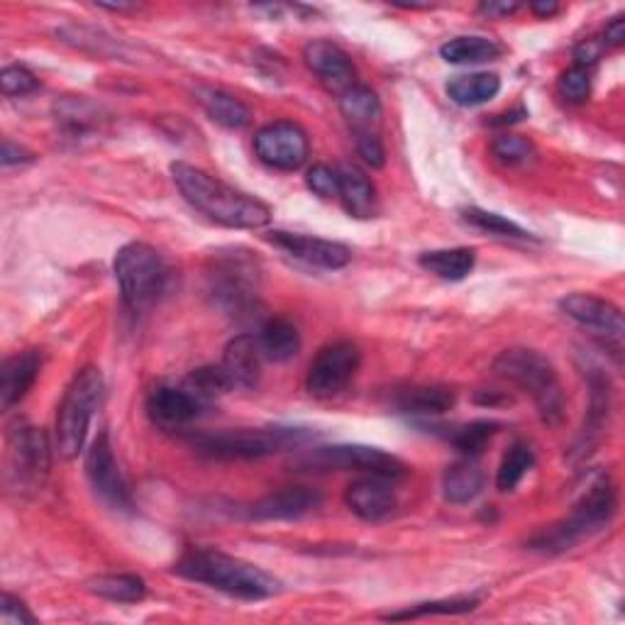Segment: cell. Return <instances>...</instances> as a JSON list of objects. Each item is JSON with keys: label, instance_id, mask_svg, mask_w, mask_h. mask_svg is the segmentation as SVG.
Returning <instances> with one entry per match:
<instances>
[{"label": "cell", "instance_id": "32", "mask_svg": "<svg viewBox=\"0 0 625 625\" xmlns=\"http://www.w3.org/2000/svg\"><path fill=\"white\" fill-rule=\"evenodd\" d=\"M533 464H535V454L531 450V444L513 442L499 464V474H496L499 491H503V494L513 491L523 482L525 474L531 472Z\"/></svg>", "mask_w": 625, "mask_h": 625}, {"label": "cell", "instance_id": "21", "mask_svg": "<svg viewBox=\"0 0 625 625\" xmlns=\"http://www.w3.org/2000/svg\"><path fill=\"white\" fill-rule=\"evenodd\" d=\"M42 357L38 350H25L6 359L3 369H0V406H3L6 411L25 399L32 383L38 381Z\"/></svg>", "mask_w": 625, "mask_h": 625}, {"label": "cell", "instance_id": "33", "mask_svg": "<svg viewBox=\"0 0 625 625\" xmlns=\"http://www.w3.org/2000/svg\"><path fill=\"white\" fill-rule=\"evenodd\" d=\"M477 606H479L477 596L426 601V604H416L413 608L389 613V616H383V621H411V618H426V616H457V613H469V611H474Z\"/></svg>", "mask_w": 625, "mask_h": 625}, {"label": "cell", "instance_id": "46", "mask_svg": "<svg viewBox=\"0 0 625 625\" xmlns=\"http://www.w3.org/2000/svg\"><path fill=\"white\" fill-rule=\"evenodd\" d=\"M623 40H625V18L616 16L606 25L604 40H601V42H604V47H621Z\"/></svg>", "mask_w": 625, "mask_h": 625}, {"label": "cell", "instance_id": "43", "mask_svg": "<svg viewBox=\"0 0 625 625\" xmlns=\"http://www.w3.org/2000/svg\"><path fill=\"white\" fill-rule=\"evenodd\" d=\"M0 623L3 625H32L38 618L32 616L30 608L13 594H3L0 598Z\"/></svg>", "mask_w": 625, "mask_h": 625}, {"label": "cell", "instance_id": "23", "mask_svg": "<svg viewBox=\"0 0 625 625\" xmlns=\"http://www.w3.org/2000/svg\"><path fill=\"white\" fill-rule=\"evenodd\" d=\"M340 113L352 132H377L381 123V101L369 86H355L340 95Z\"/></svg>", "mask_w": 625, "mask_h": 625}, {"label": "cell", "instance_id": "10", "mask_svg": "<svg viewBox=\"0 0 625 625\" xmlns=\"http://www.w3.org/2000/svg\"><path fill=\"white\" fill-rule=\"evenodd\" d=\"M362 365V350L352 340H338L322 347L306 375V391L312 399H332L347 389Z\"/></svg>", "mask_w": 625, "mask_h": 625}, {"label": "cell", "instance_id": "4", "mask_svg": "<svg viewBox=\"0 0 625 625\" xmlns=\"http://www.w3.org/2000/svg\"><path fill=\"white\" fill-rule=\"evenodd\" d=\"M494 371L511 381L513 387L531 393V399L537 408L540 418L547 426H560L564 418V393L557 377V369L552 367L545 355L535 350H525V347H515L496 357Z\"/></svg>", "mask_w": 625, "mask_h": 625}, {"label": "cell", "instance_id": "2", "mask_svg": "<svg viewBox=\"0 0 625 625\" xmlns=\"http://www.w3.org/2000/svg\"><path fill=\"white\" fill-rule=\"evenodd\" d=\"M174 570L188 582L206 584L243 601L271 598L281 592L279 580H274L269 572L218 550H191L176 562Z\"/></svg>", "mask_w": 625, "mask_h": 625}, {"label": "cell", "instance_id": "24", "mask_svg": "<svg viewBox=\"0 0 625 625\" xmlns=\"http://www.w3.org/2000/svg\"><path fill=\"white\" fill-rule=\"evenodd\" d=\"M393 406L406 416H442L454 406L448 387H406L393 393Z\"/></svg>", "mask_w": 625, "mask_h": 625}, {"label": "cell", "instance_id": "30", "mask_svg": "<svg viewBox=\"0 0 625 625\" xmlns=\"http://www.w3.org/2000/svg\"><path fill=\"white\" fill-rule=\"evenodd\" d=\"M89 592L113 604H137L147 596V584L137 574H99L86 582Z\"/></svg>", "mask_w": 625, "mask_h": 625}, {"label": "cell", "instance_id": "17", "mask_svg": "<svg viewBox=\"0 0 625 625\" xmlns=\"http://www.w3.org/2000/svg\"><path fill=\"white\" fill-rule=\"evenodd\" d=\"M203 403L196 393L186 387H156L147 399V416L154 426L164 430H178L194 423L201 416Z\"/></svg>", "mask_w": 625, "mask_h": 625}, {"label": "cell", "instance_id": "29", "mask_svg": "<svg viewBox=\"0 0 625 625\" xmlns=\"http://www.w3.org/2000/svg\"><path fill=\"white\" fill-rule=\"evenodd\" d=\"M501 91V79L496 74H489V71H477V74H462L454 76L448 83V95L464 107L482 105L489 103L491 99H496Z\"/></svg>", "mask_w": 625, "mask_h": 625}, {"label": "cell", "instance_id": "16", "mask_svg": "<svg viewBox=\"0 0 625 625\" xmlns=\"http://www.w3.org/2000/svg\"><path fill=\"white\" fill-rule=\"evenodd\" d=\"M345 503L357 519H362L367 523H379L387 521L389 515L399 506V499H396V489L391 484L389 477H377L369 474L359 482L350 484L345 491Z\"/></svg>", "mask_w": 625, "mask_h": 625}, {"label": "cell", "instance_id": "7", "mask_svg": "<svg viewBox=\"0 0 625 625\" xmlns=\"http://www.w3.org/2000/svg\"><path fill=\"white\" fill-rule=\"evenodd\" d=\"M103 375L101 369L95 367L81 369L74 381L69 383L64 401L59 406L57 413V442L59 452H62L66 460H74L83 450L91 420L103 401Z\"/></svg>", "mask_w": 625, "mask_h": 625}, {"label": "cell", "instance_id": "48", "mask_svg": "<svg viewBox=\"0 0 625 625\" xmlns=\"http://www.w3.org/2000/svg\"><path fill=\"white\" fill-rule=\"evenodd\" d=\"M531 10L537 18H552V16L560 13V6L557 3H545V0H543V3H533Z\"/></svg>", "mask_w": 625, "mask_h": 625}, {"label": "cell", "instance_id": "13", "mask_svg": "<svg viewBox=\"0 0 625 625\" xmlns=\"http://www.w3.org/2000/svg\"><path fill=\"white\" fill-rule=\"evenodd\" d=\"M86 474L95 494L115 511H130L132 499L123 474H120L117 460L113 454V444L107 440V432H101L99 440L91 444L86 457Z\"/></svg>", "mask_w": 625, "mask_h": 625}, {"label": "cell", "instance_id": "36", "mask_svg": "<svg viewBox=\"0 0 625 625\" xmlns=\"http://www.w3.org/2000/svg\"><path fill=\"white\" fill-rule=\"evenodd\" d=\"M496 428L499 423H494V420H474V423L462 426L460 430L452 432L454 450L462 457H479L486 450L491 438L496 436Z\"/></svg>", "mask_w": 625, "mask_h": 625}, {"label": "cell", "instance_id": "41", "mask_svg": "<svg viewBox=\"0 0 625 625\" xmlns=\"http://www.w3.org/2000/svg\"><path fill=\"white\" fill-rule=\"evenodd\" d=\"M40 81L34 79V74L25 66H6L3 74H0V91L6 95H28L32 91H38Z\"/></svg>", "mask_w": 625, "mask_h": 625}, {"label": "cell", "instance_id": "28", "mask_svg": "<svg viewBox=\"0 0 625 625\" xmlns=\"http://www.w3.org/2000/svg\"><path fill=\"white\" fill-rule=\"evenodd\" d=\"M340 201L345 211L355 215V218H371L375 213V203H377V194L375 186H371L369 178L355 170V166H340Z\"/></svg>", "mask_w": 625, "mask_h": 625}, {"label": "cell", "instance_id": "1", "mask_svg": "<svg viewBox=\"0 0 625 625\" xmlns=\"http://www.w3.org/2000/svg\"><path fill=\"white\" fill-rule=\"evenodd\" d=\"M172 176L176 188L182 191V196L198 213L208 215L213 223L233 227V230H259V227L269 225L271 221L267 203L223 184L221 178L211 176L194 164L174 162Z\"/></svg>", "mask_w": 625, "mask_h": 625}, {"label": "cell", "instance_id": "5", "mask_svg": "<svg viewBox=\"0 0 625 625\" xmlns=\"http://www.w3.org/2000/svg\"><path fill=\"white\" fill-rule=\"evenodd\" d=\"M115 279L125 306L132 312H144L156 306L170 286L172 269L162 252L144 243H127L115 255Z\"/></svg>", "mask_w": 625, "mask_h": 625}, {"label": "cell", "instance_id": "34", "mask_svg": "<svg viewBox=\"0 0 625 625\" xmlns=\"http://www.w3.org/2000/svg\"><path fill=\"white\" fill-rule=\"evenodd\" d=\"M57 117L71 135H86V132L99 127V107L91 105L83 99H64L62 103H57Z\"/></svg>", "mask_w": 625, "mask_h": 625}, {"label": "cell", "instance_id": "14", "mask_svg": "<svg viewBox=\"0 0 625 625\" xmlns=\"http://www.w3.org/2000/svg\"><path fill=\"white\" fill-rule=\"evenodd\" d=\"M274 247L284 249L286 255L294 259H300L308 267L335 271L342 269L352 262V249L342 243H332V239H320L310 235H298V233H286V230H274L267 235Z\"/></svg>", "mask_w": 625, "mask_h": 625}, {"label": "cell", "instance_id": "44", "mask_svg": "<svg viewBox=\"0 0 625 625\" xmlns=\"http://www.w3.org/2000/svg\"><path fill=\"white\" fill-rule=\"evenodd\" d=\"M601 52H604V42L586 40V42H582V44L574 50V64L588 69V66L598 62Z\"/></svg>", "mask_w": 625, "mask_h": 625}, {"label": "cell", "instance_id": "19", "mask_svg": "<svg viewBox=\"0 0 625 625\" xmlns=\"http://www.w3.org/2000/svg\"><path fill=\"white\" fill-rule=\"evenodd\" d=\"M322 496L308 486H286L252 503L249 515L257 521H296L318 511Z\"/></svg>", "mask_w": 625, "mask_h": 625}, {"label": "cell", "instance_id": "40", "mask_svg": "<svg viewBox=\"0 0 625 625\" xmlns=\"http://www.w3.org/2000/svg\"><path fill=\"white\" fill-rule=\"evenodd\" d=\"M306 186L318 198H338L340 196V174L338 170H330L326 164L310 166L306 174Z\"/></svg>", "mask_w": 625, "mask_h": 625}, {"label": "cell", "instance_id": "37", "mask_svg": "<svg viewBox=\"0 0 625 625\" xmlns=\"http://www.w3.org/2000/svg\"><path fill=\"white\" fill-rule=\"evenodd\" d=\"M186 389L191 393H196L198 399L208 406L215 399V396H221V393H225L227 389H233V387H230V381H227L223 367L218 365V367L196 369L194 375L186 379Z\"/></svg>", "mask_w": 625, "mask_h": 625}, {"label": "cell", "instance_id": "3", "mask_svg": "<svg viewBox=\"0 0 625 625\" xmlns=\"http://www.w3.org/2000/svg\"><path fill=\"white\" fill-rule=\"evenodd\" d=\"M616 513V489H613L608 474H596L594 482L574 503L567 519L550 525L547 531L537 533L531 540V547L540 552H564L572 550L584 537L606 527Z\"/></svg>", "mask_w": 625, "mask_h": 625}, {"label": "cell", "instance_id": "42", "mask_svg": "<svg viewBox=\"0 0 625 625\" xmlns=\"http://www.w3.org/2000/svg\"><path fill=\"white\" fill-rule=\"evenodd\" d=\"M355 144L359 156H362L371 170H381V166L387 164V152H383L379 132H357Z\"/></svg>", "mask_w": 625, "mask_h": 625}, {"label": "cell", "instance_id": "12", "mask_svg": "<svg viewBox=\"0 0 625 625\" xmlns=\"http://www.w3.org/2000/svg\"><path fill=\"white\" fill-rule=\"evenodd\" d=\"M255 152L259 162L279 172H296L306 164L310 144L306 130L291 120H279L262 127L255 137Z\"/></svg>", "mask_w": 625, "mask_h": 625}, {"label": "cell", "instance_id": "9", "mask_svg": "<svg viewBox=\"0 0 625 625\" xmlns=\"http://www.w3.org/2000/svg\"><path fill=\"white\" fill-rule=\"evenodd\" d=\"M296 464L308 472H365L389 479L406 472V464L399 457L369 448V444H328L300 457Z\"/></svg>", "mask_w": 625, "mask_h": 625}, {"label": "cell", "instance_id": "50", "mask_svg": "<svg viewBox=\"0 0 625 625\" xmlns=\"http://www.w3.org/2000/svg\"><path fill=\"white\" fill-rule=\"evenodd\" d=\"M99 8L103 10H111V13H132V10H137V3H99Z\"/></svg>", "mask_w": 625, "mask_h": 625}, {"label": "cell", "instance_id": "8", "mask_svg": "<svg viewBox=\"0 0 625 625\" xmlns=\"http://www.w3.org/2000/svg\"><path fill=\"white\" fill-rule=\"evenodd\" d=\"M211 294L218 300V306L237 318H252L259 300V269L252 257L243 252H230V255H215L213 267L208 271Z\"/></svg>", "mask_w": 625, "mask_h": 625}, {"label": "cell", "instance_id": "22", "mask_svg": "<svg viewBox=\"0 0 625 625\" xmlns=\"http://www.w3.org/2000/svg\"><path fill=\"white\" fill-rule=\"evenodd\" d=\"M484 489V469L479 467L477 457H462L460 462L450 464L442 474V494L450 503L464 506L474 501Z\"/></svg>", "mask_w": 625, "mask_h": 625}, {"label": "cell", "instance_id": "18", "mask_svg": "<svg viewBox=\"0 0 625 625\" xmlns=\"http://www.w3.org/2000/svg\"><path fill=\"white\" fill-rule=\"evenodd\" d=\"M560 308L564 316L580 322L584 328L604 332L613 340L623 338V312L606 298L592 294H570L560 300Z\"/></svg>", "mask_w": 625, "mask_h": 625}, {"label": "cell", "instance_id": "26", "mask_svg": "<svg viewBox=\"0 0 625 625\" xmlns=\"http://www.w3.org/2000/svg\"><path fill=\"white\" fill-rule=\"evenodd\" d=\"M259 350L269 362H288L300 352V332L288 318H271L257 335Z\"/></svg>", "mask_w": 625, "mask_h": 625}, {"label": "cell", "instance_id": "45", "mask_svg": "<svg viewBox=\"0 0 625 625\" xmlns=\"http://www.w3.org/2000/svg\"><path fill=\"white\" fill-rule=\"evenodd\" d=\"M34 160V154L28 152L25 147H20V144L3 140V154H0V162L3 166H13V164H30Z\"/></svg>", "mask_w": 625, "mask_h": 625}, {"label": "cell", "instance_id": "15", "mask_svg": "<svg viewBox=\"0 0 625 625\" xmlns=\"http://www.w3.org/2000/svg\"><path fill=\"white\" fill-rule=\"evenodd\" d=\"M304 59L308 69L320 79V83L328 91L342 95L345 91H350L355 86L357 69L352 64L350 54H347L342 47L332 44L328 40L308 42L304 50Z\"/></svg>", "mask_w": 625, "mask_h": 625}, {"label": "cell", "instance_id": "11", "mask_svg": "<svg viewBox=\"0 0 625 625\" xmlns=\"http://www.w3.org/2000/svg\"><path fill=\"white\" fill-rule=\"evenodd\" d=\"M52 448L42 428L18 423L8 438V474L20 489H38L50 474Z\"/></svg>", "mask_w": 625, "mask_h": 625}, {"label": "cell", "instance_id": "31", "mask_svg": "<svg viewBox=\"0 0 625 625\" xmlns=\"http://www.w3.org/2000/svg\"><path fill=\"white\" fill-rule=\"evenodd\" d=\"M501 54V47L482 38V34H472V38H454L440 47V57L448 64H484L494 62Z\"/></svg>", "mask_w": 625, "mask_h": 625}, {"label": "cell", "instance_id": "25", "mask_svg": "<svg viewBox=\"0 0 625 625\" xmlns=\"http://www.w3.org/2000/svg\"><path fill=\"white\" fill-rule=\"evenodd\" d=\"M196 101L213 123H218L227 130H239L249 123V107L239 99H235L233 93L201 86L196 89Z\"/></svg>", "mask_w": 625, "mask_h": 625}, {"label": "cell", "instance_id": "20", "mask_svg": "<svg viewBox=\"0 0 625 625\" xmlns=\"http://www.w3.org/2000/svg\"><path fill=\"white\" fill-rule=\"evenodd\" d=\"M262 350L255 335H237L227 342L223 355V371L233 389H255L262 377Z\"/></svg>", "mask_w": 625, "mask_h": 625}, {"label": "cell", "instance_id": "39", "mask_svg": "<svg viewBox=\"0 0 625 625\" xmlns=\"http://www.w3.org/2000/svg\"><path fill=\"white\" fill-rule=\"evenodd\" d=\"M560 95L570 103H584L592 95V74L584 66H572L557 81Z\"/></svg>", "mask_w": 625, "mask_h": 625}, {"label": "cell", "instance_id": "38", "mask_svg": "<svg viewBox=\"0 0 625 625\" xmlns=\"http://www.w3.org/2000/svg\"><path fill=\"white\" fill-rule=\"evenodd\" d=\"M491 154L506 166H523L535 160V144L521 135H501L491 142Z\"/></svg>", "mask_w": 625, "mask_h": 625}, {"label": "cell", "instance_id": "49", "mask_svg": "<svg viewBox=\"0 0 625 625\" xmlns=\"http://www.w3.org/2000/svg\"><path fill=\"white\" fill-rule=\"evenodd\" d=\"M527 113L523 111V107H519V111H511V113H503L499 115L496 120H491V125H511V123H519V120H523Z\"/></svg>", "mask_w": 625, "mask_h": 625}, {"label": "cell", "instance_id": "6", "mask_svg": "<svg viewBox=\"0 0 625 625\" xmlns=\"http://www.w3.org/2000/svg\"><path fill=\"white\" fill-rule=\"evenodd\" d=\"M310 438V432L300 428H243L201 432L191 438V444L211 460H262V457L298 448Z\"/></svg>", "mask_w": 625, "mask_h": 625}, {"label": "cell", "instance_id": "35", "mask_svg": "<svg viewBox=\"0 0 625 625\" xmlns=\"http://www.w3.org/2000/svg\"><path fill=\"white\" fill-rule=\"evenodd\" d=\"M462 221L467 225L477 227V230L489 233V235H494V237L533 239V235L527 233V230H523L521 225H515L513 221L503 218V215H499V213H489V211H482V208H467V211H462Z\"/></svg>", "mask_w": 625, "mask_h": 625}, {"label": "cell", "instance_id": "27", "mask_svg": "<svg viewBox=\"0 0 625 625\" xmlns=\"http://www.w3.org/2000/svg\"><path fill=\"white\" fill-rule=\"evenodd\" d=\"M418 264L426 271L440 276L444 281H462L472 274L477 264V252L472 247H452V249H432L418 257Z\"/></svg>", "mask_w": 625, "mask_h": 625}, {"label": "cell", "instance_id": "47", "mask_svg": "<svg viewBox=\"0 0 625 625\" xmlns=\"http://www.w3.org/2000/svg\"><path fill=\"white\" fill-rule=\"evenodd\" d=\"M515 10H519V3H494V0H491V3L479 6V13L486 18H509Z\"/></svg>", "mask_w": 625, "mask_h": 625}]
</instances>
